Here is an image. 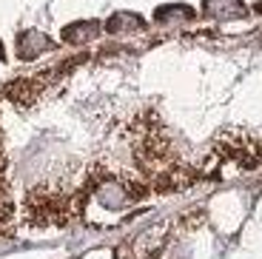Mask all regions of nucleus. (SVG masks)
I'll return each mask as SVG.
<instances>
[{
  "label": "nucleus",
  "instance_id": "obj_1",
  "mask_svg": "<svg viewBox=\"0 0 262 259\" xmlns=\"http://www.w3.org/2000/svg\"><path fill=\"white\" fill-rule=\"evenodd\" d=\"M94 200H97L103 208H108V211H120V208H125L131 202V191L117 180H105L103 185L97 188Z\"/></svg>",
  "mask_w": 262,
  "mask_h": 259
},
{
  "label": "nucleus",
  "instance_id": "obj_2",
  "mask_svg": "<svg viewBox=\"0 0 262 259\" xmlns=\"http://www.w3.org/2000/svg\"><path fill=\"white\" fill-rule=\"evenodd\" d=\"M49 49H52V40H49L43 32H37V29L23 32V34H20V40H17V54L23 60H34L37 54L49 52Z\"/></svg>",
  "mask_w": 262,
  "mask_h": 259
},
{
  "label": "nucleus",
  "instance_id": "obj_3",
  "mask_svg": "<svg viewBox=\"0 0 262 259\" xmlns=\"http://www.w3.org/2000/svg\"><path fill=\"white\" fill-rule=\"evenodd\" d=\"M205 14L214 20H236L245 17V6L243 0H205Z\"/></svg>",
  "mask_w": 262,
  "mask_h": 259
},
{
  "label": "nucleus",
  "instance_id": "obj_4",
  "mask_svg": "<svg viewBox=\"0 0 262 259\" xmlns=\"http://www.w3.org/2000/svg\"><path fill=\"white\" fill-rule=\"evenodd\" d=\"M100 34V26L97 23H74V26H69L63 32V40L66 43H89V40H94Z\"/></svg>",
  "mask_w": 262,
  "mask_h": 259
},
{
  "label": "nucleus",
  "instance_id": "obj_5",
  "mask_svg": "<svg viewBox=\"0 0 262 259\" xmlns=\"http://www.w3.org/2000/svg\"><path fill=\"white\" fill-rule=\"evenodd\" d=\"M140 29H143V20H140L137 14H128V12L114 14V17L105 23V32H112V34H120V32H140Z\"/></svg>",
  "mask_w": 262,
  "mask_h": 259
},
{
  "label": "nucleus",
  "instance_id": "obj_6",
  "mask_svg": "<svg viewBox=\"0 0 262 259\" xmlns=\"http://www.w3.org/2000/svg\"><path fill=\"white\" fill-rule=\"evenodd\" d=\"M40 91L37 80H17V83H12L6 89V94L12 100H17V103H32V97Z\"/></svg>",
  "mask_w": 262,
  "mask_h": 259
},
{
  "label": "nucleus",
  "instance_id": "obj_7",
  "mask_svg": "<svg viewBox=\"0 0 262 259\" xmlns=\"http://www.w3.org/2000/svg\"><path fill=\"white\" fill-rule=\"evenodd\" d=\"M191 17H194V12L188 6H165L157 12V23H165V26H171V23H185Z\"/></svg>",
  "mask_w": 262,
  "mask_h": 259
}]
</instances>
